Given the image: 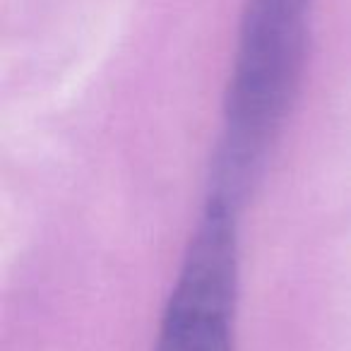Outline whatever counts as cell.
<instances>
[{"mask_svg": "<svg viewBox=\"0 0 351 351\" xmlns=\"http://www.w3.org/2000/svg\"><path fill=\"white\" fill-rule=\"evenodd\" d=\"M311 10L313 0H245L210 193L236 210L265 171L298 94Z\"/></svg>", "mask_w": 351, "mask_h": 351, "instance_id": "obj_1", "label": "cell"}, {"mask_svg": "<svg viewBox=\"0 0 351 351\" xmlns=\"http://www.w3.org/2000/svg\"><path fill=\"white\" fill-rule=\"evenodd\" d=\"M239 210L210 195L164 308L154 351H234Z\"/></svg>", "mask_w": 351, "mask_h": 351, "instance_id": "obj_2", "label": "cell"}]
</instances>
